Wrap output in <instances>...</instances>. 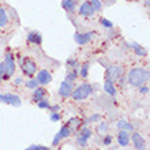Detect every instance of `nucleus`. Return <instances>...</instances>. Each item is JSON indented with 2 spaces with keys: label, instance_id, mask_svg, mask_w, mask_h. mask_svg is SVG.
I'll return each instance as SVG.
<instances>
[{
  "label": "nucleus",
  "instance_id": "nucleus-1",
  "mask_svg": "<svg viewBox=\"0 0 150 150\" xmlns=\"http://www.w3.org/2000/svg\"><path fill=\"white\" fill-rule=\"evenodd\" d=\"M149 76H150V72L147 68L138 67V68H132V70L128 72L127 81H128V83H130L131 86L139 87L149 81Z\"/></svg>",
  "mask_w": 150,
  "mask_h": 150
},
{
  "label": "nucleus",
  "instance_id": "nucleus-2",
  "mask_svg": "<svg viewBox=\"0 0 150 150\" xmlns=\"http://www.w3.org/2000/svg\"><path fill=\"white\" fill-rule=\"evenodd\" d=\"M91 91H93V86H91L90 83L83 82V83H81L79 86L74 87L71 97L75 101H85V100L91 94Z\"/></svg>",
  "mask_w": 150,
  "mask_h": 150
},
{
  "label": "nucleus",
  "instance_id": "nucleus-3",
  "mask_svg": "<svg viewBox=\"0 0 150 150\" xmlns=\"http://www.w3.org/2000/svg\"><path fill=\"white\" fill-rule=\"evenodd\" d=\"M21 70L26 76L33 78L37 72V64L30 57H23V59H21Z\"/></svg>",
  "mask_w": 150,
  "mask_h": 150
},
{
  "label": "nucleus",
  "instance_id": "nucleus-4",
  "mask_svg": "<svg viewBox=\"0 0 150 150\" xmlns=\"http://www.w3.org/2000/svg\"><path fill=\"white\" fill-rule=\"evenodd\" d=\"M124 74V68L119 64H112V66H108L107 67V72H105V81H117L120 76H123Z\"/></svg>",
  "mask_w": 150,
  "mask_h": 150
},
{
  "label": "nucleus",
  "instance_id": "nucleus-5",
  "mask_svg": "<svg viewBox=\"0 0 150 150\" xmlns=\"http://www.w3.org/2000/svg\"><path fill=\"white\" fill-rule=\"evenodd\" d=\"M3 63H4V68H6V74H4V81H6V79L11 78L14 75V72H15V59H14V55L7 53Z\"/></svg>",
  "mask_w": 150,
  "mask_h": 150
},
{
  "label": "nucleus",
  "instance_id": "nucleus-6",
  "mask_svg": "<svg viewBox=\"0 0 150 150\" xmlns=\"http://www.w3.org/2000/svg\"><path fill=\"white\" fill-rule=\"evenodd\" d=\"M72 132H74V131L71 130V127L68 126V124L62 126V128L59 130V132L55 135V138H53V141H52V145H53V146H57L62 139H66V138H68V137H71Z\"/></svg>",
  "mask_w": 150,
  "mask_h": 150
},
{
  "label": "nucleus",
  "instance_id": "nucleus-7",
  "mask_svg": "<svg viewBox=\"0 0 150 150\" xmlns=\"http://www.w3.org/2000/svg\"><path fill=\"white\" fill-rule=\"evenodd\" d=\"M0 103L8 104V105H12V107L18 108L22 105V100L19 98V96L7 93V94H0Z\"/></svg>",
  "mask_w": 150,
  "mask_h": 150
},
{
  "label": "nucleus",
  "instance_id": "nucleus-8",
  "mask_svg": "<svg viewBox=\"0 0 150 150\" xmlns=\"http://www.w3.org/2000/svg\"><path fill=\"white\" fill-rule=\"evenodd\" d=\"M91 137V130L87 127H81L78 130V138H76V143L79 146L85 147L87 145V141Z\"/></svg>",
  "mask_w": 150,
  "mask_h": 150
},
{
  "label": "nucleus",
  "instance_id": "nucleus-9",
  "mask_svg": "<svg viewBox=\"0 0 150 150\" xmlns=\"http://www.w3.org/2000/svg\"><path fill=\"white\" fill-rule=\"evenodd\" d=\"M72 90H74V85H72V82L63 81V82L60 83L57 93H59V96L60 97H63V98H70L71 94H72Z\"/></svg>",
  "mask_w": 150,
  "mask_h": 150
},
{
  "label": "nucleus",
  "instance_id": "nucleus-10",
  "mask_svg": "<svg viewBox=\"0 0 150 150\" xmlns=\"http://www.w3.org/2000/svg\"><path fill=\"white\" fill-rule=\"evenodd\" d=\"M130 139L132 141V146L135 150H145L146 149V141L139 132H132V135L130 137Z\"/></svg>",
  "mask_w": 150,
  "mask_h": 150
},
{
  "label": "nucleus",
  "instance_id": "nucleus-11",
  "mask_svg": "<svg viewBox=\"0 0 150 150\" xmlns=\"http://www.w3.org/2000/svg\"><path fill=\"white\" fill-rule=\"evenodd\" d=\"M96 33L94 32H87V33H75V42L78 44V45H85V44H87L89 41H90L93 37H94Z\"/></svg>",
  "mask_w": 150,
  "mask_h": 150
},
{
  "label": "nucleus",
  "instance_id": "nucleus-12",
  "mask_svg": "<svg viewBox=\"0 0 150 150\" xmlns=\"http://www.w3.org/2000/svg\"><path fill=\"white\" fill-rule=\"evenodd\" d=\"M78 12H79V15H82V16H93L96 14V11L93 10V7H91L90 1H83V3L79 6Z\"/></svg>",
  "mask_w": 150,
  "mask_h": 150
},
{
  "label": "nucleus",
  "instance_id": "nucleus-13",
  "mask_svg": "<svg viewBox=\"0 0 150 150\" xmlns=\"http://www.w3.org/2000/svg\"><path fill=\"white\" fill-rule=\"evenodd\" d=\"M37 81H38V83L40 85H42V86L48 85V83H51L52 82L51 72L48 71V70H40V71L37 72Z\"/></svg>",
  "mask_w": 150,
  "mask_h": 150
},
{
  "label": "nucleus",
  "instance_id": "nucleus-14",
  "mask_svg": "<svg viewBox=\"0 0 150 150\" xmlns=\"http://www.w3.org/2000/svg\"><path fill=\"white\" fill-rule=\"evenodd\" d=\"M131 142L130 139V134H128V131L126 130H119V134H117V143L120 145V146L126 147L128 146Z\"/></svg>",
  "mask_w": 150,
  "mask_h": 150
},
{
  "label": "nucleus",
  "instance_id": "nucleus-15",
  "mask_svg": "<svg viewBox=\"0 0 150 150\" xmlns=\"http://www.w3.org/2000/svg\"><path fill=\"white\" fill-rule=\"evenodd\" d=\"M47 96H48V91L45 87L38 86V87H36V89H33V101H34V103H38L40 100L47 98Z\"/></svg>",
  "mask_w": 150,
  "mask_h": 150
},
{
  "label": "nucleus",
  "instance_id": "nucleus-16",
  "mask_svg": "<svg viewBox=\"0 0 150 150\" xmlns=\"http://www.w3.org/2000/svg\"><path fill=\"white\" fill-rule=\"evenodd\" d=\"M28 41L30 44H34V45H41L42 42V37L38 32H30L28 34Z\"/></svg>",
  "mask_w": 150,
  "mask_h": 150
},
{
  "label": "nucleus",
  "instance_id": "nucleus-17",
  "mask_svg": "<svg viewBox=\"0 0 150 150\" xmlns=\"http://www.w3.org/2000/svg\"><path fill=\"white\" fill-rule=\"evenodd\" d=\"M8 23H10V16H8L7 10L0 7V29H4Z\"/></svg>",
  "mask_w": 150,
  "mask_h": 150
},
{
  "label": "nucleus",
  "instance_id": "nucleus-18",
  "mask_svg": "<svg viewBox=\"0 0 150 150\" xmlns=\"http://www.w3.org/2000/svg\"><path fill=\"white\" fill-rule=\"evenodd\" d=\"M62 7L67 12H74L76 8V0H63L62 1Z\"/></svg>",
  "mask_w": 150,
  "mask_h": 150
},
{
  "label": "nucleus",
  "instance_id": "nucleus-19",
  "mask_svg": "<svg viewBox=\"0 0 150 150\" xmlns=\"http://www.w3.org/2000/svg\"><path fill=\"white\" fill-rule=\"evenodd\" d=\"M104 90L107 91L109 96H116V93H117L116 86H115V82H112V81H105V83H104Z\"/></svg>",
  "mask_w": 150,
  "mask_h": 150
},
{
  "label": "nucleus",
  "instance_id": "nucleus-20",
  "mask_svg": "<svg viewBox=\"0 0 150 150\" xmlns=\"http://www.w3.org/2000/svg\"><path fill=\"white\" fill-rule=\"evenodd\" d=\"M67 124L71 127L72 131H78L79 128L82 127V119H79V117H71L70 120H68Z\"/></svg>",
  "mask_w": 150,
  "mask_h": 150
},
{
  "label": "nucleus",
  "instance_id": "nucleus-21",
  "mask_svg": "<svg viewBox=\"0 0 150 150\" xmlns=\"http://www.w3.org/2000/svg\"><path fill=\"white\" fill-rule=\"evenodd\" d=\"M117 128L119 130H126V131H132L134 130V127L131 124L130 122H127L126 119H120L117 122Z\"/></svg>",
  "mask_w": 150,
  "mask_h": 150
},
{
  "label": "nucleus",
  "instance_id": "nucleus-22",
  "mask_svg": "<svg viewBox=\"0 0 150 150\" xmlns=\"http://www.w3.org/2000/svg\"><path fill=\"white\" fill-rule=\"evenodd\" d=\"M89 68H90V64L83 63L78 70V76H81L82 79H86L87 76H89Z\"/></svg>",
  "mask_w": 150,
  "mask_h": 150
},
{
  "label": "nucleus",
  "instance_id": "nucleus-23",
  "mask_svg": "<svg viewBox=\"0 0 150 150\" xmlns=\"http://www.w3.org/2000/svg\"><path fill=\"white\" fill-rule=\"evenodd\" d=\"M131 47H132V49L135 51V53H137V56H141V57H143V56H147V51L145 49V48H142L139 44L134 42L131 44Z\"/></svg>",
  "mask_w": 150,
  "mask_h": 150
},
{
  "label": "nucleus",
  "instance_id": "nucleus-24",
  "mask_svg": "<svg viewBox=\"0 0 150 150\" xmlns=\"http://www.w3.org/2000/svg\"><path fill=\"white\" fill-rule=\"evenodd\" d=\"M25 86L28 87V89H36V87H38L40 86V83H38V81H37V78H29L26 82H25Z\"/></svg>",
  "mask_w": 150,
  "mask_h": 150
},
{
  "label": "nucleus",
  "instance_id": "nucleus-25",
  "mask_svg": "<svg viewBox=\"0 0 150 150\" xmlns=\"http://www.w3.org/2000/svg\"><path fill=\"white\" fill-rule=\"evenodd\" d=\"M76 79H78V70H71L66 76V81H68V82H74Z\"/></svg>",
  "mask_w": 150,
  "mask_h": 150
},
{
  "label": "nucleus",
  "instance_id": "nucleus-26",
  "mask_svg": "<svg viewBox=\"0 0 150 150\" xmlns=\"http://www.w3.org/2000/svg\"><path fill=\"white\" fill-rule=\"evenodd\" d=\"M37 104V107L40 108V109H48L49 111V107H51V104H49V101H48L47 98H42V100H40Z\"/></svg>",
  "mask_w": 150,
  "mask_h": 150
},
{
  "label": "nucleus",
  "instance_id": "nucleus-27",
  "mask_svg": "<svg viewBox=\"0 0 150 150\" xmlns=\"http://www.w3.org/2000/svg\"><path fill=\"white\" fill-rule=\"evenodd\" d=\"M89 1H90L94 11H101V8H103V1L101 0H89Z\"/></svg>",
  "mask_w": 150,
  "mask_h": 150
},
{
  "label": "nucleus",
  "instance_id": "nucleus-28",
  "mask_svg": "<svg viewBox=\"0 0 150 150\" xmlns=\"http://www.w3.org/2000/svg\"><path fill=\"white\" fill-rule=\"evenodd\" d=\"M101 119H103V116L100 113H94V115H91L90 117H87L85 123H96V122H100Z\"/></svg>",
  "mask_w": 150,
  "mask_h": 150
},
{
  "label": "nucleus",
  "instance_id": "nucleus-29",
  "mask_svg": "<svg viewBox=\"0 0 150 150\" xmlns=\"http://www.w3.org/2000/svg\"><path fill=\"white\" fill-rule=\"evenodd\" d=\"M108 128H109V126H108L107 122H103V120H100V126H98V132H107Z\"/></svg>",
  "mask_w": 150,
  "mask_h": 150
},
{
  "label": "nucleus",
  "instance_id": "nucleus-30",
  "mask_svg": "<svg viewBox=\"0 0 150 150\" xmlns=\"http://www.w3.org/2000/svg\"><path fill=\"white\" fill-rule=\"evenodd\" d=\"M112 142H113V137H112V135H109V134H107L103 138V145H104V146H109Z\"/></svg>",
  "mask_w": 150,
  "mask_h": 150
},
{
  "label": "nucleus",
  "instance_id": "nucleus-31",
  "mask_svg": "<svg viewBox=\"0 0 150 150\" xmlns=\"http://www.w3.org/2000/svg\"><path fill=\"white\" fill-rule=\"evenodd\" d=\"M100 22H101V25H103L104 28H107V29H112V28H113V23H112L109 19H107V18H101V19H100Z\"/></svg>",
  "mask_w": 150,
  "mask_h": 150
},
{
  "label": "nucleus",
  "instance_id": "nucleus-32",
  "mask_svg": "<svg viewBox=\"0 0 150 150\" xmlns=\"http://www.w3.org/2000/svg\"><path fill=\"white\" fill-rule=\"evenodd\" d=\"M62 120V115L59 112H51V122L56 123V122H60Z\"/></svg>",
  "mask_w": 150,
  "mask_h": 150
},
{
  "label": "nucleus",
  "instance_id": "nucleus-33",
  "mask_svg": "<svg viewBox=\"0 0 150 150\" xmlns=\"http://www.w3.org/2000/svg\"><path fill=\"white\" fill-rule=\"evenodd\" d=\"M67 66H68V67H71L72 70H79L78 63H76V60H74V59L67 60Z\"/></svg>",
  "mask_w": 150,
  "mask_h": 150
},
{
  "label": "nucleus",
  "instance_id": "nucleus-34",
  "mask_svg": "<svg viewBox=\"0 0 150 150\" xmlns=\"http://www.w3.org/2000/svg\"><path fill=\"white\" fill-rule=\"evenodd\" d=\"M30 150H51V147L44 146V145H33L30 146Z\"/></svg>",
  "mask_w": 150,
  "mask_h": 150
},
{
  "label": "nucleus",
  "instance_id": "nucleus-35",
  "mask_svg": "<svg viewBox=\"0 0 150 150\" xmlns=\"http://www.w3.org/2000/svg\"><path fill=\"white\" fill-rule=\"evenodd\" d=\"M4 74H6V68H4V63H0V83L4 81Z\"/></svg>",
  "mask_w": 150,
  "mask_h": 150
},
{
  "label": "nucleus",
  "instance_id": "nucleus-36",
  "mask_svg": "<svg viewBox=\"0 0 150 150\" xmlns=\"http://www.w3.org/2000/svg\"><path fill=\"white\" fill-rule=\"evenodd\" d=\"M139 91L142 93V94H147L149 93V86H145V85H142V86H139Z\"/></svg>",
  "mask_w": 150,
  "mask_h": 150
},
{
  "label": "nucleus",
  "instance_id": "nucleus-37",
  "mask_svg": "<svg viewBox=\"0 0 150 150\" xmlns=\"http://www.w3.org/2000/svg\"><path fill=\"white\" fill-rule=\"evenodd\" d=\"M49 111L51 112H59L60 111V105L59 104H56V105H53V107H49Z\"/></svg>",
  "mask_w": 150,
  "mask_h": 150
},
{
  "label": "nucleus",
  "instance_id": "nucleus-38",
  "mask_svg": "<svg viewBox=\"0 0 150 150\" xmlns=\"http://www.w3.org/2000/svg\"><path fill=\"white\" fill-rule=\"evenodd\" d=\"M22 82H23V81H22V78H16L15 79V85H21Z\"/></svg>",
  "mask_w": 150,
  "mask_h": 150
},
{
  "label": "nucleus",
  "instance_id": "nucleus-39",
  "mask_svg": "<svg viewBox=\"0 0 150 150\" xmlns=\"http://www.w3.org/2000/svg\"><path fill=\"white\" fill-rule=\"evenodd\" d=\"M26 150H30V147H28V149H26Z\"/></svg>",
  "mask_w": 150,
  "mask_h": 150
}]
</instances>
